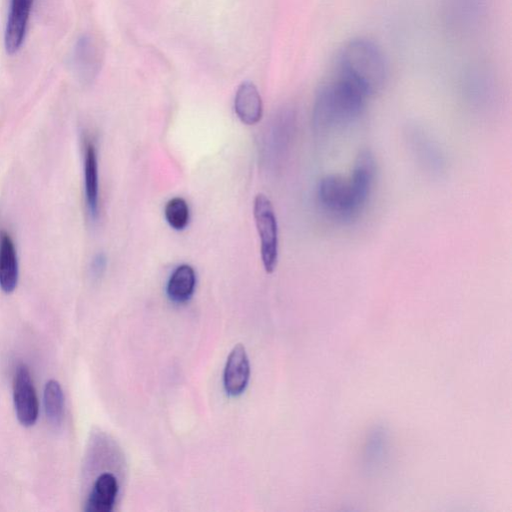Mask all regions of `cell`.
Instances as JSON below:
<instances>
[{
  "instance_id": "5b68a950",
  "label": "cell",
  "mask_w": 512,
  "mask_h": 512,
  "mask_svg": "<svg viewBox=\"0 0 512 512\" xmlns=\"http://www.w3.org/2000/svg\"><path fill=\"white\" fill-rule=\"evenodd\" d=\"M13 400L19 422L25 427L35 425L39 413L38 399L29 368L24 364L20 365L15 371Z\"/></svg>"
},
{
  "instance_id": "7a4b0ae2",
  "label": "cell",
  "mask_w": 512,
  "mask_h": 512,
  "mask_svg": "<svg viewBox=\"0 0 512 512\" xmlns=\"http://www.w3.org/2000/svg\"><path fill=\"white\" fill-rule=\"evenodd\" d=\"M368 97L350 82L339 77L318 90L313 111L315 132L325 133L359 119Z\"/></svg>"
},
{
  "instance_id": "5bb4252c",
  "label": "cell",
  "mask_w": 512,
  "mask_h": 512,
  "mask_svg": "<svg viewBox=\"0 0 512 512\" xmlns=\"http://www.w3.org/2000/svg\"><path fill=\"white\" fill-rule=\"evenodd\" d=\"M449 18L458 29L474 27L480 21L483 0H449Z\"/></svg>"
},
{
  "instance_id": "277c9868",
  "label": "cell",
  "mask_w": 512,
  "mask_h": 512,
  "mask_svg": "<svg viewBox=\"0 0 512 512\" xmlns=\"http://www.w3.org/2000/svg\"><path fill=\"white\" fill-rule=\"evenodd\" d=\"M254 215L263 264L267 273H273L279 263V223L272 201L264 193H259L255 199Z\"/></svg>"
},
{
  "instance_id": "3957f363",
  "label": "cell",
  "mask_w": 512,
  "mask_h": 512,
  "mask_svg": "<svg viewBox=\"0 0 512 512\" xmlns=\"http://www.w3.org/2000/svg\"><path fill=\"white\" fill-rule=\"evenodd\" d=\"M337 77L347 80L369 98L388 79V65L379 46L364 38L351 40L341 50Z\"/></svg>"
},
{
  "instance_id": "30bf717a",
  "label": "cell",
  "mask_w": 512,
  "mask_h": 512,
  "mask_svg": "<svg viewBox=\"0 0 512 512\" xmlns=\"http://www.w3.org/2000/svg\"><path fill=\"white\" fill-rule=\"evenodd\" d=\"M197 276L191 265L184 264L175 268L166 285L167 297L174 304H186L197 289Z\"/></svg>"
},
{
  "instance_id": "9a60e30c",
  "label": "cell",
  "mask_w": 512,
  "mask_h": 512,
  "mask_svg": "<svg viewBox=\"0 0 512 512\" xmlns=\"http://www.w3.org/2000/svg\"><path fill=\"white\" fill-rule=\"evenodd\" d=\"M44 400L47 421L55 428H60L64 415V394L60 382L52 380L46 383Z\"/></svg>"
},
{
  "instance_id": "ba28073f",
  "label": "cell",
  "mask_w": 512,
  "mask_h": 512,
  "mask_svg": "<svg viewBox=\"0 0 512 512\" xmlns=\"http://www.w3.org/2000/svg\"><path fill=\"white\" fill-rule=\"evenodd\" d=\"M234 111L239 121L247 125H256L263 119L262 96L253 82L241 83L235 94Z\"/></svg>"
},
{
  "instance_id": "52a82bcc",
  "label": "cell",
  "mask_w": 512,
  "mask_h": 512,
  "mask_svg": "<svg viewBox=\"0 0 512 512\" xmlns=\"http://www.w3.org/2000/svg\"><path fill=\"white\" fill-rule=\"evenodd\" d=\"M33 0H12V7L5 30L7 54L18 53L23 44Z\"/></svg>"
},
{
  "instance_id": "2e32d148",
  "label": "cell",
  "mask_w": 512,
  "mask_h": 512,
  "mask_svg": "<svg viewBox=\"0 0 512 512\" xmlns=\"http://www.w3.org/2000/svg\"><path fill=\"white\" fill-rule=\"evenodd\" d=\"M165 221L173 231L186 230L190 222V209L188 201L182 197H173L164 207Z\"/></svg>"
},
{
  "instance_id": "4fadbf2b",
  "label": "cell",
  "mask_w": 512,
  "mask_h": 512,
  "mask_svg": "<svg viewBox=\"0 0 512 512\" xmlns=\"http://www.w3.org/2000/svg\"><path fill=\"white\" fill-rule=\"evenodd\" d=\"M119 493V483L114 475L104 474L100 475L89 495L86 505L88 512H111L115 505Z\"/></svg>"
},
{
  "instance_id": "9c48e42d",
  "label": "cell",
  "mask_w": 512,
  "mask_h": 512,
  "mask_svg": "<svg viewBox=\"0 0 512 512\" xmlns=\"http://www.w3.org/2000/svg\"><path fill=\"white\" fill-rule=\"evenodd\" d=\"M74 63L80 78L90 81L97 77L102 65V52L97 41L90 37H82L75 47Z\"/></svg>"
},
{
  "instance_id": "8992f818",
  "label": "cell",
  "mask_w": 512,
  "mask_h": 512,
  "mask_svg": "<svg viewBox=\"0 0 512 512\" xmlns=\"http://www.w3.org/2000/svg\"><path fill=\"white\" fill-rule=\"evenodd\" d=\"M250 377V365L246 348L235 346L226 362L223 384L231 397H239L246 391Z\"/></svg>"
},
{
  "instance_id": "8fae6325",
  "label": "cell",
  "mask_w": 512,
  "mask_h": 512,
  "mask_svg": "<svg viewBox=\"0 0 512 512\" xmlns=\"http://www.w3.org/2000/svg\"><path fill=\"white\" fill-rule=\"evenodd\" d=\"M19 260L10 234L3 233L0 239V289L12 293L18 287Z\"/></svg>"
},
{
  "instance_id": "6da1fadb",
  "label": "cell",
  "mask_w": 512,
  "mask_h": 512,
  "mask_svg": "<svg viewBox=\"0 0 512 512\" xmlns=\"http://www.w3.org/2000/svg\"><path fill=\"white\" fill-rule=\"evenodd\" d=\"M376 174L374 157L363 151L357 158L349 178L327 175L317 188V200L323 211L335 220L354 221L364 212L372 195Z\"/></svg>"
},
{
  "instance_id": "e0dca14e",
  "label": "cell",
  "mask_w": 512,
  "mask_h": 512,
  "mask_svg": "<svg viewBox=\"0 0 512 512\" xmlns=\"http://www.w3.org/2000/svg\"><path fill=\"white\" fill-rule=\"evenodd\" d=\"M107 260L105 255H97L91 264V271L96 276L102 275L106 268Z\"/></svg>"
},
{
  "instance_id": "7c38bea8",
  "label": "cell",
  "mask_w": 512,
  "mask_h": 512,
  "mask_svg": "<svg viewBox=\"0 0 512 512\" xmlns=\"http://www.w3.org/2000/svg\"><path fill=\"white\" fill-rule=\"evenodd\" d=\"M85 186L88 214L95 221L99 214V178L97 150L91 141L86 146Z\"/></svg>"
}]
</instances>
